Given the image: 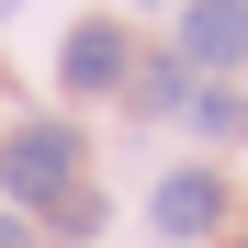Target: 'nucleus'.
<instances>
[{
  "label": "nucleus",
  "mask_w": 248,
  "mask_h": 248,
  "mask_svg": "<svg viewBox=\"0 0 248 248\" xmlns=\"http://www.w3.org/2000/svg\"><path fill=\"white\" fill-rule=\"evenodd\" d=\"M0 192H12L23 215H57L79 192V136L68 124H12V136H0Z\"/></svg>",
  "instance_id": "1"
},
{
  "label": "nucleus",
  "mask_w": 248,
  "mask_h": 248,
  "mask_svg": "<svg viewBox=\"0 0 248 248\" xmlns=\"http://www.w3.org/2000/svg\"><path fill=\"white\" fill-rule=\"evenodd\" d=\"M124 91H136L147 113H181V102H192V68H181V57H147V68H124Z\"/></svg>",
  "instance_id": "5"
},
{
  "label": "nucleus",
  "mask_w": 248,
  "mask_h": 248,
  "mask_svg": "<svg viewBox=\"0 0 248 248\" xmlns=\"http://www.w3.org/2000/svg\"><path fill=\"white\" fill-rule=\"evenodd\" d=\"M57 68H68V91H113V79L136 68V57H124V34H113V23H79Z\"/></svg>",
  "instance_id": "4"
},
{
  "label": "nucleus",
  "mask_w": 248,
  "mask_h": 248,
  "mask_svg": "<svg viewBox=\"0 0 248 248\" xmlns=\"http://www.w3.org/2000/svg\"><path fill=\"white\" fill-rule=\"evenodd\" d=\"M0 12H12V0H0Z\"/></svg>",
  "instance_id": "8"
},
{
  "label": "nucleus",
  "mask_w": 248,
  "mask_h": 248,
  "mask_svg": "<svg viewBox=\"0 0 248 248\" xmlns=\"http://www.w3.org/2000/svg\"><path fill=\"white\" fill-rule=\"evenodd\" d=\"M181 113H192V124H203V136H237V124H248V102H237V91H192V102H181Z\"/></svg>",
  "instance_id": "6"
},
{
  "label": "nucleus",
  "mask_w": 248,
  "mask_h": 248,
  "mask_svg": "<svg viewBox=\"0 0 248 248\" xmlns=\"http://www.w3.org/2000/svg\"><path fill=\"white\" fill-rule=\"evenodd\" d=\"M181 57L192 68H237L248 57V0H192L181 12Z\"/></svg>",
  "instance_id": "2"
},
{
  "label": "nucleus",
  "mask_w": 248,
  "mask_h": 248,
  "mask_svg": "<svg viewBox=\"0 0 248 248\" xmlns=\"http://www.w3.org/2000/svg\"><path fill=\"white\" fill-rule=\"evenodd\" d=\"M0 248H34V237H23V215H0Z\"/></svg>",
  "instance_id": "7"
},
{
  "label": "nucleus",
  "mask_w": 248,
  "mask_h": 248,
  "mask_svg": "<svg viewBox=\"0 0 248 248\" xmlns=\"http://www.w3.org/2000/svg\"><path fill=\"white\" fill-rule=\"evenodd\" d=\"M147 215H158V237H203V226L226 215V181H215V170H170Z\"/></svg>",
  "instance_id": "3"
}]
</instances>
